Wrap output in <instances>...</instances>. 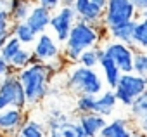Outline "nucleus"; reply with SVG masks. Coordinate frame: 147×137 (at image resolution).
<instances>
[{
  "instance_id": "412c9836",
  "label": "nucleus",
  "mask_w": 147,
  "mask_h": 137,
  "mask_svg": "<svg viewBox=\"0 0 147 137\" xmlns=\"http://www.w3.org/2000/svg\"><path fill=\"white\" fill-rule=\"evenodd\" d=\"M104 57V50L102 47H94V49H88L85 50L80 59H78V64L80 66H85V68H90V70H97V66L100 64V59Z\"/></svg>"
},
{
  "instance_id": "6ab92c4d",
  "label": "nucleus",
  "mask_w": 147,
  "mask_h": 137,
  "mask_svg": "<svg viewBox=\"0 0 147 137\" xmlns=\"http://www.w3.org/2000/svg\"><path fill=\"white\" fill-rule=\"evenodd\" d=\"M11 33L14 38H18L23 47L24 45H30V43H35L36 42V33L30 28V24L24 21V23H12V28H11Z\"/></svg>"
},
{
  "instance_id": "20e7f679",
  "label": "nucleus",
  "mask_w": 147,
  "mask_h": 137,
  "mask_svg": "<svg viewBox=\"0 0 147 137\" xmlns=\"http://www.w3.org/2000/svg\"><path fill=\"white\" fill-rule=\"evenodd\" d=\"M147 90V80L138 77L137 73H123L116 89H114V96L118 99L119 104H123L125 108H130L131 102Z\"/></svg>"
},
{
  "instance_id": "f03ea898",
  "label": "nucleus",
  "mask_w": 147,
  "mask_h": 137,
  "mask_svg": "<svg viewBox=\"0 0 147 137\" xmlns=\"http://www.w3.org/2000/svg\"><path fill=\"white\" fill-rule=\"evenodd\" d=\"M102 45V40H100V35H99V30L92 24H87L83 21H76L75 26H73L71 33H69V38L67 42L64 43V49H62V59L73 66V64H78V59L80 56L88 50V49H94V47H99Z\"/></svg>"
},
{
  "instance_id": "a211bd4d",
  "label": "nucleus",
  "mask_w": 147,
  "mask_h": 137,
  "mask_svg": "<svg viewBox=\"0 0 147 137\" xmlns=\"http://www.w3.org/2000/svg\"><path fill=\"white\" fill-rule=\"evenodd\" d=\"M33 5H35L33 0H11L7 11L12 18V23H24L28 19Z\"/></svg>"
},
{
  "instance_id": "c756f323",
  "label": "nucleus",
  "mask_w": 147,
  "mask_h": 137,
  "mask_svg": "<svg viewBox=\"0 0 147 137\" xmlns=\"http://www.w3.org/2000/svg\"><path fill=\"white\" fill-rule=\"evenodd\" d=\"M90 2H92V0H75V5H73V9H75V12H76L78 18L85 12V9L90 5Z\"/></svg>"
},
{
  "instance_id": "aec40b11",
  "label": "nucleus",
  "mask_w": 147,
  "mask_h": 137,
  "mask_svg": "<svg viewBox=\"0 0 147 137\" xmlns=\"http://www.w3.org/2000/svg\"><path fill=\"white\" fill-rule=\"evenodd\" d=\"M38 61H36V57L33 56V50H30V49H26V47H23L14 57H12V61L9 62V66L12 68L14 71H21V70H26L28 66H31V64H36Z\"/></svg>"
},
{
  "instance_id": "b1692460",
  "label": "nucleus",
  "mask_w": 147,
  "mask_h": 137,
  "mask_svg": "<svg viewBox=\"0 0 147 137\" xmlns=\"http://www.w3.org/2000/svg\"><path fill=\"white\" fill-rule=\"evenodd\" d=\"M128 111H130V116L133 118V121H138L140 118H144L147 115V90L144 94H140L131 102V106L128 108Z\"/></svg>"
},
{
  "instance_id": "e433bc0d",
  "label": "nucleus",
  "mask_w": 147,
  "mask_h": 137,
  "mask_svg": "<svg viewBox=\"0 0 147 137\" xmlns=\"http://www.w3.org/2000/svg\"><path fill=\"white\" fill-rule=\"evenodd\" d=\"M9 2H11V0H0V9H5V11H7Z\"/></svg>"
},
{
  "instance_id": "423d86ee",
  "label": "nucleus",
  "mask_w": 147,
  "mask_h": 137,
  "mask_svg": "<svg viewBox=\"0 0 147 137\" xmlns=\"http://www.w3.org/2000/svg\"><path fill=\"white\" fill-rule=\"evenodd\" d=\"M102 50L106 57H109L121 73H133V59H135V49L131 45L116 42V40H106L102 45Z\"/></svg>"
},
{
  "instance_id": "f704fd0d",
  "label": "nucleus",
  "mask_w": 147,
  "mask_h": 137,
  "mask_svg": "<svg viewBox=\"0 0 147 137\" xmlns=\"http://www.w3.org/2000/svg\"><path fill=\"white\" fill-rule=\"evenodd\" d=\"M75 5V0H62L61 2V7H73Z\"/></svg>"
},
{
  "instance_id": "72a5a7b5",
  "label": "nucleus",
  "mask_w": 147,
  "mask_h": 137,
  "mask_svg": "<svg viewBox=\"0 0 147 137\" xmlns=\"http://www.w3.org/2000/svg\"><path fill=\"white\" fill-rule=\"evenodd\" d=\"M12 37V33H5V35H0V50H2V47L7 43V40Z\"/></svg>"
},
{
  "instance_id": "39448f33",
  "label": "nucleus",
  "mask_w": 147,
  "mask_h": 137,
  "mask_svg": "<svg viewBox=\"0 0 147 137\" xmlns=\"http://www.w3.org/2000/svg\"><path fill=\"white\" fill-rule=\"evenodd\" d=\"M137 9L133 7L131 0H107L104 9V26L114 28L137 19Z\"/></svg>"
},
{
  "instance_id": "58836bf2",
  "label": "nucleus",
  "mask_w": 147,
  "mask_h": 137,
  "mask_svg": "<svg viewBox=\"0 0 147 137\" xmlns=\"http://www.w3.org/2000/svg\"><path fill=\"white\" fill-rule=\"evenodd\" d=\"M140 18H147V11H145V12H142V14H140Z\"/></svg>"
},
{
  "instance_id": "0eeeda50",
  "label": "nucleus",
  "mask_w": 147,
  "mask_h": 137,
  "mask_svg": "<svg viewBox=\"0 0 147 137\" xmlns=\"http://www.w3.org/2000/svg\"><path fill=\"white\" fill-rule=\"evenodd\" d=\"M0 97L9 104V108L28 111L26 94H24L23 83L18 78V73H11L2 78V82H0Z\"/></svg>"
},
{
  "instance_id": "2eb2a0df",
  "label": "nucleus",
  "mask_w": 147,
  "mask_h": 137,
  "mask_svg": "<svg viewBox=\"0 0 147 137\" xmlns=\"http://www.w3.org/2000/svg\"><path fill=\"white\" fill-rule=\"evenodd\" d=\"M116 106H118V99H116V96H114V90L106 89L100 96L95 97V108H94V113H97L99 116L109 118V116L116 111Z\"/></svg>"
},
{
  "instance_id": "9d476101",
  "label": "nucleus",
  "mask_w": 147,
  "mask_h": 137,
  "mask_svg": "<svg viewBox=\"0 0 147 137\" xmlns=\"http://www.w3.org/2000/svg\"><path fill=\"white\" fill-rule=\"evenodd\" d=\"M47 137H85L78 118H69L67 115L62 118H50L45 123Z\"/></svg>"
},
{
  "instance_id": "4468645a",
  "label": "nucleus",
  "mask_w": 147,
  "mask_h": 137,
  "mask_svg": "<svg viewBox=\"0 0 147 137\" xmlns=\"http://www.w3.org/2000/svg\"><path fill=\"white\" fill-rule=\"evenodd\" d=\"M78 123L85 134V137H99L100 130L107 125L104 116H99L97 113H85L78 115Z\"/></svg>"
},
{
  "instance_id": "f257e3e1",
  "label": "nucleus",
  "mask_w": 147,
  "mask_h": 137,
  "mask_svg": "<svg viewBox=\"0 0 147 137\" xmlns=\"http://www.w3.org/2000/svg\"><path fill=\"white\" fill-rule=\"evenodd\" d=\"M54 73L42 62L31 64L26 70L18 71V78L23 83L28 108H33L40 104L50 92V82L54 80Z\"/></svg>"
},
{
  "instance_id": "ddd939ff",
  "label": "nucleus",
  "mask_w": 147,
  "mask_h": 137,
  "mask_svg": "<svg viewBox=\"0 0 147 137\" xmlns=\"http://www.w3.org/2000/svg\"><path fill=\"white\" fill-rule=\"evenodd\" d=\"M52 14H54L52 11H49V9H45V7L35 4L33 9H31V12H30V16H28V19H26V23L30 24V28H31L36 35H42V33H47V30H49V26H50V18H52Z\"/></svg>"
},
{
  "instance_id": "6e6552de",
  "label": "nucleus",
  "mask_w": 147,
  "mask_h": 137,
  "mask_svg": "<svg viewBox=\"0 0 147 137\" xmlns=\"http://www.w3.org/2000/svg\"><path fill=\"white\" fill-rule=\"evenodd\" d=\"M78 21V16L75 12V9L73 7H59L52 18H50V30L55 37V40L59 43H66L67 38H69V33L73 30V26H75V23Z\"/></svg>"
},
{
  "instance_id": "f3484780",
  "label": "nucleus",
  "mask_w": 147,
  "mask_h": 137,
  "mask_svg": "<svg viewBox=\"0 0 147 137\" xmlns=\"http://www.w3.org/2000/svg\"><path fill=\"white\" fill-rule=\"evenodd\" d=\"M99 68H100V71H102L104 83H106L111 90H114L116 85H118V82H119V78H121V75H123V73L119 71V68H118L109 57H106V54H104V57L100 59Z\"/></svg>"
},
{
  "instance_id": "5701e85b",
  "label": "nucleus",
  "mask_w": 147,
  "mask_h": 137,
  "mask_svg": "<svg viewBox=\"0 0 147 137\" xmlns=\"http://www.w3.org/2000/svg\"><path fill=\"white\" fill-rule=\"evenodd\" d=\"M18 135H21V137H47V127L38 120L28 118Z\"/></svg>"
},
{
  "instance_id": "473e14b6",
  "label": "nucleus",
  "mask_w": 147,
  "mask_h": 137,
  "mask_svg": "<svg viewBox=\"0 0 147 137\" xmlns=\"http://www.w3.org/2000/svg\"><path fill=\"white\" fill-rule=\"evenodd\" d=\"M131 4H133V7L137 9V14H138V16L147 11V0H131Z\"/></svg>"
},
{
  "instance_id": "9b49d317",
  "label": "nucleus",
  "mask_w": 147,
  "mask_h": 137,
  "mask_svg": "<svg viewBox=\"0 0 147 137\" xmlns=\"http://www.w3.org/2000/svg\"><path fill=\"white\" fill-rule=\"evenodd\" d=\"M28 113L16 108H7L0 111V135L4 137H16L21 127L26 123Z\"/></svg>"
},
{
  "instance_id": "7ed1b4c3",
  "label": "nucleus",
  "mask_w": 147,
  "mask_h": 137,
  "mask_svg": "<svg viewBox=\"0 0 147 137\" xmlns=\"http://www.w3.org/2000/svg\"><path fill=\"white\" fill-rule=\"evenodd\" d=\"M66 89L71 94H75L76 97H82V96L97 97L106 90V83L97 70L73 64L69 66L67 75H66Z\"/></svg>"
},
{
  "instance_id": "7c9ffc66",
  "label": "nucleus",
  "mask_w": 147,
  "mask_h": 137,
  "mask_svg": "<svg viewBox=\"0 0 147 137\" xmlns=\"http://www.w3.org/2000/svg\"><path fill=\"white\" fill-rule=\"evenodd\" d=\"M11 73H18V71H14L12 68L9 66V62H5L2 57H0V82H2L4 77H7V75H11Z\"/></svg>"
},
{
  "instance_id": "4c0bfd02",
  "label": "nucleus",
  "mask_w": 147,
  "mask_h": 137,
  "mask_svg": "<svg viewBox=\"0 0 147 137\" xmlns=\"http://www.w3.org/2000/svg\"><path fill=\"white\" fill-rule=\"evenodd\" d=\"M131 137H147V135H144V134H140V132H135Z\"/></svg>"
},
{
  "instance_id": "bb28decb",
  "label": "nucleus",
  "mask_w": 147,
  "mask_h": 137,
  "mask_svg": "<svg viewBox=\"0 0 147 137\" xmlns=\"http://www.w3.org/2000/svg\"><path fill=\"white\" fill-rule=\"evenodd\" d=\"M95 108V96H82L76 101V113L85 115V113H94Z\"/></svg>"
},
{
  "instance_id": "c85d7f7f",
  "label": "nucleus",
  "mask_w": 147,
  "mask_h": 137,
  "mask_svg": "<svg viewBox=\"0 0 147 137\" xmlns=\"http://www.w3.org/2000/svg\"><path fill=\"white\" fill-rule=\"evenodd\" d=\"M33 2L38 4V5H42V7H45V9H49V11H52V12H55L61 7L62 0H33Z\"/></svg>"
},
{
  "instance_id": "dca6fc26",
  "label": "nucleus",
  "mask_w": 147,
  "mask_h": 137,
  "mask_svg": "<svg viewBox=\"0 0 147 137\" xmlns=\"http://www.w3.org/2000/svg\"><path fill=\"white\" fill-rule=\"evenodd\" d=\"M135 28H137V19L130 21V23H125V24H119V26H114V28H109L107 30V38L126 43V45H133Z\"/></svg>"
},
{
  "instance_id": "2f4dec72",
  "label": "nucleus",
  "mask_w": 147,
  "mask_h": 137,
  "mask_svg": "<svg viewBox=\"0 0 147 137\" xmlns=\"http://www.w3.org/2000/svg\"><path fill=\"white\" fill-rule=\"evenodd\" d=\"M135 128H137V132L147 135V115H145L144 118H140L138 121H135Z\"/></svg>"
},
{
  "instance_id": "cd10ccee",
  "label": "nucleus",
  "mask_w": 147,
  "mask_h": 137,
  "mask_svg": "<svg viewBox=\"0 0 147 137\" xmlns=\"http://www.w3.org/2000/svg\"><path fill=\"white\" fill-rule=\"evenodd\" d=\"M11 28H12V18H11L9 11L0 9V35L11 33Z\"/></svg>"
},
{
  "instance_id": "a878e982",
  "label": "nucleus",
  "mask_w": 147,
  "mask_h": 137,
  "mask_svg": "<svg viewBox=\"0 0 147 137\" xmlns=\"http://www.w3.org/2000/svg\"><path fill=\"white\" fill-rule=\"evenodd\" d=\"M133 73H137L142 78H147V52L137 50L133 59Z\"/></svg>"
},
{
  "instance_id": "ea45409f",
  "label": "nucleus",
  "mask_w": 147,
  "mask_h": 137,
  "mask_svg": "<svg viewBox=\"0 0 147 137\" xmlns=\"http://www.w3.org/2000/svg\"><path fill=\"white\" fill-rule=\"evenodd\" d=\"M16 137H21V135H16Z\"/></svg>"
},
{
  "instance_id": "f8f14e48",
  "label": "nucleus",
  "mask_w": 147,
  "mask_h": 137,
  "mask_svg": "<svg viewBox=\"0 0 147 137\" xmlns=\"http://www.w3.org/2000/svg\"><path fill=\"white\" fill-rule=\"evenodd\" d=\"M135 132H137L135 121L119 116V118L107 121V125L100 130L99 137H131Z\"/></svg>"
},
{
  "instance_id": "393cba45",
  "label": "nucleus",
  "mask_w": 147,
  "mask_h": 137,
  "mask_svg": "<svg viewBox=\"0 0 147 137\" xmlns=\"http://www.w3.org/2000/svg\"><path fill=\"white\" fill-rule=\"evenodd\" d=\"M21 49H23V43H21L18 38L11 37V38L7 40V43L2 47V50H0V57H2L5 62H11V61H12V57H14Z\"/></svg>"
},
{
  "instance_id": "1a4fd4ad",
  "label": "nucleus",
  "mask_w": 147,
  "mask_h": 137,
  "mask_svg": "<svg viewBox=\"0 0 147 137\" xmlns=\"http://www.w3.org/2000/svg\"><path fill=\"white\" fill-rule=\"evenodd\" d=\"M33 56L38 62L49 64L54 61L62 59V50L59 47V42L50 33H42L36 37V42L33 43Z\"/></svg>"
},
{
  "instance_id": "c9c22d12",
  "label": "nucleus",
  "mask_w": 147,
  "mask_h": 137,
  "mask_svg": "<svg viewBox=\"0 0 147 137\" xmlns=\"http://www.w3.org/2000/svg\"><path fill=\"white\" fill-rule=\"evenodd\" d=\"M92 4H95V5H99V7L106 9V4H107V0H92Z\"/></svg>"
},
{
  "instance_id": "4be33fe9",
  "label": "nucleus",
  "mask_w": 147,
  "mask_h": 137,
  "mask_svg": "<svg viewBox=\"0 0 147 137\" xmlns=\"http://www.w3.org/2000/svg\"><path fill=\"white\" fill-rule=\"evenodd\" d=\"M137 50H144L147 52V18H140L137 19V28H135V33H133V45H131Z\"/></svg>"
},
{
  "instance_id": "a19ab883",
  "label": "nucleus",
  "mask_w": 147,
  "mask_h": 137,
  "mask_svg": "<svg viewBox=\"0 0 147 137\" xmlns=\"http://www.w3.org/2000/svg\"><path fill=\"white\" fill-rule=\"evenodd\" d=\"M0 137H4V135H0Z\"/></svg>"
}]
</instances>
